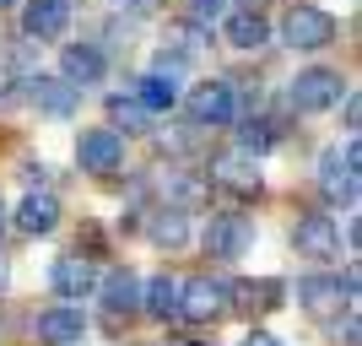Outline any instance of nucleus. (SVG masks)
<instances>
[{
	"label": "nucleus",
	"instance_id": "obj_16",
	"mask_svg": "<svg viewBox=\"0 0 362 346\" xmlns=\"http://www.w3.org/2000/svg\"><path fill=\"white\" fill-rule=\"evenodd\" d=\"M71 22V0H28L22 6V33L38 38V44H54Z\"/></svg>",
	"mask_w": 362,
	"mask_h": 346
},
{
	"label": "nucleus",
	"instance_id": "obj_18",
	"mask_svg": "<svg viewBox=\"0 0 362 346\" xmlns=\"http://www.w3.org/2000/svg\"><path fill=\"white\" fill-rule=\"evenodd\" d=\"M141 233H146L157 249H184V243H189V211H179V206H157V211H146Z\"/></svg>",
	"mask_w": 362,
	"mask_h": 346
},
{
	"label": "nucleus",
	"instance_id": "obj_30",
	"mask_svg": "<svg viewBox=\"0 0 362 346\" xmlns=\"http://www.w3.org/2000/svg\"><path fill=\"white\" fill-rule=\"evenodd\" d=\"M6 287H11V265H6V260H0V292H6Z\"/></svg>",
	"mask_w": 362,
	"mask_h": 346
},
{
	"label": "nucleus",
	"instance_id": "obj_15",
	"mask_svg": "<svg viewBox=\"0 0 362 346\" xmlns=\"http://www.w3.org/2000/svg\"><path fill=\"white\" fill-rule=\"evenodd\" d=\"M98 298H103V308L114 319H130L141 308V282H136V271H130V265H114V271H103L98 276Z\"/></svg>",
	"mask_w": 362,
	"mask_h": 346
},
{
	"label": "nucleus",
	"instance_id": "obj_20",
	"mask_svg": "<svg viewBox=\"0 0 362 346\" xmlns=\"http://www.w3.org/2000/svg\"><path fill=\"white\" fill-rule=\"evenodd\" d=\"M130 98H136L141 108H146V114H168V108L179 103V87H173V76H141L136 87H130Z\"/></svg>",
	"mask_w": 362,
	"mask_h": 346
},
{
	"label": "nucleus",
	"instance_id": "obj_31",
	"mask_svg": "<svg viewBox=\"0 0 362 346\" xmlns=\"http://www.w3.org/2000/svg\"><path fill=\"white\" fill-rule=\"evenodd\" d=\"M0 233H6V206H0Z\"/></svg>",
	"mask_w": 362,
	"mask_h": 346
},
{
	"label": "nucleus",
	"instance_id": "obj_13",
	"mask_svg": "<svg viewBox=\"0 0 362 346\" xmlns=\"http://www.w3.org/2000/svg\"><path fill=\"white\" fill-rule=\"evenodd\" d=\"M163 206H179V211H200L211 206V179L206 173H189V168H163Z\"/></svg>",
	"mask_w": 362,
	"mask_h": 346
},
{
	"label": "nucleus",
	"instance_id": "obj_19",
	"mask_svg": "<svg viewBox=\"0 0 362 346\" xmlns=\"http://www.w3.org/2000/svg\"><path fill=\"white\" fill-rule=\"evenodd\" d=\"M60 71H65V81H71V87H92V81H103L108 60H103L92 44H71V49L60 54Z\"/></svg>",
	"mask_w": 362,
	"mask_h": 346
},
{
	"label": "nucleus",
	"instance_id": "obj_24",
	"mask_svg": "<svg viewBox=\"0 0 362 346\" xmlns=\"http://www.w3.org/2000/svg\"><path fill=\"white\" fill-rule=\"evenodd\" d=\"M108 130H124V136H141V130H151V114L136 103V98H108Z\"/></svg>",
	"mask_w": 362,
	"mask_h": 346
},
{
	"label": "nucleus",
	"instance_id": "obj_29",
	"mask_svg": "<svg viewBox=\"0 0 362 346\" xmlns=\"http://www.w3.org/2000/svg\"><path fill=\"white\" fill-rule=\"evenodd\" d=\"M238 346H281V341H276V335L271 330H249V335H243V341Z\"/></svg>",
	"mask_w": 362,
	"mask_h": 346
},
{
	"label": "nucleus",
	"instance_id": "obj_7",
	"mask_svg": "<svg viewBox=\"0 0 362 346\" xmlns=\"http://www.w3.org/2000/svg\"><path fill=\"white\" fill-rule=\"evenodd\" d=\"M76 163H81V173H98V179H108V173H119L124 163V136L119 130H81L76 136Z\"/></svg>",
	"mask_w": 362,
	"mask_h": 346
},
{
	"label": "nucleus",
	"instance_id": "obj_25",
	"mask_svg": "<svg viewBox=\"0 0 362 346\" xmlns=\"http://www.w3.org/2000/svg\"><path fill=\"white\" fill-rule=\"evenodd\" d=\"M276 141H281L276 120H255V114H249V120L238 125V151H249V157H265V151H271Z\"/></svg>",
	"mask_w": 362,
	"mask_h": 346
},
{
	"label": "nucleus",
	"instance_id": "obj_12",
	"mask_svg": "<svg viewBox=\"0 0 362 346\" xmlns=\"http://www.w3.org/2000/svg\"><path fill=\"white\" fill-rule=\"evenodd\" d=\"M33 330H38L44 346H76L87 335V314H81V303H49Z\"/></svg>",
	"mask_w": 362,
	"mask_h": 346
},
{
	"label": "nucleus",
	"instance_id": "obj_22",
	"mask_svg": "<svg viewBox=\"0 0 362 346\" xmlns=\"http://www.w3.org/2000/svg\"><path fill=\"white\" fill-rule=\"evenodd\" d=\"M227 292L238 298V308H281V298H287V282L265 276V282H238V287H227Z\"/></svg>",
	"mask_w": 362,
	"mask_h": 346
},
{
	"label": "nucleus",
	"instance_id": "obj_14",
	"mask_svg": "<svg viewBox=\"0 0 362 346\" xmlns=\"http://www.w3.org/2000/svg\"><path fill=\"white\" fill-rule=\"evenodd\" d=\"M22 87H28V103L38 114H49V120H71L76 114V87L65 76H28Z\"/></svg>",
	"mask_w": 362,
	"mask_h": 346
},
{
	"label": "nucleus",
	"instance_id": "obj_8",
	"mask_svg": "<svg viewBox=\"0 0 362 346\" xmlns=\"http://www.w3.org/2000/svg\"><path fill=\"white\" fill-rule=\"evenodd\" d=\"M184 108H189L195 125H211V130H222V125L238 120V98H233L227 81H200V87H189L184 92Z\"/></svg>",
	"mask_w": 362,
	"mask_h": 346
},
{
	"label": "nucleus",
	"instance_id": "obj_10",
	"mask_svg": "<svg viewBox=\"0 0 362 346\" xmlns=\"http://www.w3.org/2000/svg\"><path fill=\"white\" fill-rule=\"evenodd\" d=\"M49 287H54V298L60 303H81L98 292V265L87 255H60L49 265Z\"/></svg>",
	"mask_w": 362,
	"mask_h": 346
},
{
	"label": "nucleus",
	"instance_id": "obj_21",
	"mask_svg": "<svg viewBox=\"0 0 362 346\" xmlns=\"http://www.w3.org/2000/svg\"><path fill=\"white\" fill-rule=\"evenodd\" d=\"M141 308H146L151 319H173L179 314V282H173V276H151L146 287H141Z\"/></svg>",
	"mask_w": 362,
	"mask_h": 346
},
{
	"label": "nucleus",
	"instance_id": "obj_2",
	"mask_svg": "<svg viewBox=\"0 0 362 346\" xmlns=\"http://www.w3.org/2000/svg\"><path fill=\"white\" fill-rule=\"evenodd\" d=\"M346 92L351 87H346V76H341V71L314 65V71H298V81L287 87V108H292V114H319V108H335Z\"/></svg>",
	"mask_w": 362,
	"mask_h": 346
},
{
	"label": "nucleus",
	"instance_id": "obj_11",
	"mask_svg": "<svg viewBox=\"0 0 362 346\" xmlns=\"http://www.w3.org/2000/svg\"><path fill=\"white\" fill-rule=\"evenodd\" d=\"M292 243H298L303 260H335L341 255V227H335V217H325V211H308V217H298V227H292Z\"/></svg>",
	"mask_w": 362,
	"mask_h": 346
},
{
	"label": "nucleus",
	"instance_id": "obj_1",
	"mask_svg": "<svg viewBox=\"0 0 362 346\" xmlns=\"http://www.w3.org/2000/svg\"><path fill=\"white\" fill-rule=\"evenodd\" d=\"M298 303L308 319H341L357 308V271L346 276H303L298 282Z\"/></svg>",
	"mask_w": 362,
	"mask_h": 346
},
{
	"label": "nucleus",
	"instance_id": "obj_4",
	"mask_svg": "<svg viewBox=\"0 0 362 346\" xmlns=\"http://www.w3.org/2000/svg\"><path fill=\"white\" fill-rule=\"evenodd\" d=\"M357 168H362L357 141H346V151H325L319 157V190H325L330 206H357Z\"/></svg>",
	"mask_w": 362,
	"mask_h": 346
},
{
	"label": "nucleus",
	"instance_id": "obj_27",
	"mask_svg": "<svg viewBox=\"0 0 362 346\" xmlns=\"http://www.w3.org/2000/svg\"><path fill=\"white\" fill-rule=\"evenodd\" d=\"M22 184H28V190L49 184V168H44V163H22Z\"/></svg>",
	"mask_w": 362,
	"mask_h": 346
},
{
	"label": "nucleus",
	"instance_id": "obj_9",
	"mask_svg": "<svg viewBox=\"0 0 362 346\" xmlns=\"http://www.w3.org/2000/svg\"><path fill=\"white\" fill-rule=\"evenodd\" d=\"M281 38L292 49H330L335 44V16L319 11V6H292L281 16Z\"/></svg>",
	"mask_w": 362,
	"mask_h": 346
},
{
	"label": "nucleus",
	"instance_id": "obj_17",
	"mask_svg": "<svg viewBox=\"0 0 362 346\" xmlns=\"http://www.w3.org/2000/svg\"><path fill=\"white\" fill-rule=\"evenodd\" d=\"M16 227H22L28 238H49V233L60 227V200L49 195V190H28L22 206H16Z\"/></svg>",
	"mask_w": 362,
	"mask_h": 346
},
{
	"label": "nucleus",
	"instance_id": "obj_33",
	"mask_svg": "<svg viewBox=\"0 0 362 346\" xmlns=\"http://www.w3.org/2000/svg\"><path fill=\"white\" fill-rule=\"evenodd\" d=\"M0 6H11V0H0Z\"/></svg>",
	"mask_w": 362,
	"mask_h": 346
},
{
	"label": "nucleus",
	"instance_id": "obj_26",
	"mask_svg": "<svg viewBox=\"0 0 362 346\" xmlns=\"http://www.w3.org/2000/svg\"><path fill=\"white\" fill-rule=\"evenodd\" d=\"M222 11H227V0H189V16H195L200 28H206V22H216Z\"/></svg>",
	"mask_w": 362,
	"mask_h": 346
},
{
	"label": "nucleus",
	"instance_id": "obj_32",
	"mask_svg": "<svg viewBox=\"0 0 362 346\" xmlns=\"http://www.w3.org/2000/svg\"><path fill=\"white\" fill-rule=\"evenodd\" d=\"M184 346H211V341H184Z\"/></svg>",
	"mask_w": 362,
	"mask_h": 346
},
{
	"label": "nucleus",
	"instance_id": "obj_23",
	"mask_svg": "<svg viewBox=\"0 0 362 346\" xmlns=\"http://www.w3.org/2000/svg\"><path fill=\"white\" fill-rule=\"evenodd\" d=\"M265 38H271V28H265L259 11H233L227 16V44L233 49H259Z\"/></svg>",
	"mask_w": 362,
	"mask_h": 346
},
{
	"label": "nucleus",
	"instance_id": "obj_6",
	"mask_svg": "<svg viewBox=\"0 0 362 346\" xmlns=\"http://www.w3.org/2000/svg\"><path fill=\"white\" fill-rule=\"evenodd\" d=\"M233 308V292L227 282H211V276H195V282H179V314L189 325H211Z\"/></svg>",
	"mask_w": 362,
	"mask_h": 346
},
{
	"label": "nucleus",
	"instance_id": "obj_34",
	"mask_svg": "<svg viewBox=\"0 0 362 346\" xmlns=\"http://www.w3.org/2000/svg\"><path fill=\"white\" fill-rule=\"evenodd\" d=\"M124 6H136V0H124Z\"/></svg>",
	"mask_w": 362,
	"mask_h": 346
},
{
	"label": "nucleus",
	"instance_id": "obj_28",
	"mask_svg": "<svg viewBox=\"0 0 362 346\" xmlns=\"http://www.w3.org/2000/svg\"><path fill=\"white\" fill-rule=\"evenodd\" d=\"M357 125H362V98L346 92V130H357Z\"/></svg>",
	"mask_w": 362,
	"mask_h": 346
},
{
	"label": "nucleus",
	"instance_id": "obj_3",
	"mask_svg": "<svg viewBox=\"0 0 362 346\" xmlns=\"http://www.w3.org/2000/svg\"><path fill=\"white\" fill-rule=\"evenodd\" d=\"M200 243H206V260H243L255 249V222L243 211H211Z\"/></svg>",
	"mask_w": 362,
	"mask_h": 346
},
{
	"label": "nucleus",
	"instance_id": "obj_5",
	"mask_svg": "<svg viewBox=\"0 0 362 346\" xmlns=\"http://www.w3.org/2000/svg\"><path fill=\"white\" fill-rule=\"evenodd\" d=\"M206 179H211L216 190H227V195H238V200H255L259 190H265L259 157H249V151H216L211 168H206Z\"/></svg>",
	"mask_w": 362,
	"mask_h": 346
}]
</instances>
